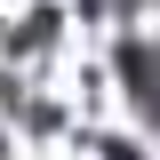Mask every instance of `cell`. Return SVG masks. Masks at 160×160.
<instances>
[{
  "instance_id": "6da1fadb",
  "label": "cell",
  "mask_w": 160,
  "mask_h": 160,
  "mask_svg": "<svg viewBox=\"0 0 160 160\" xmlns=\"http://www.w3.org/2000/svg\"><path fill=\"white\" fill-rule=\"evenodd\" d=\"M104 152H112V160H136V152H128V144H104Z\"/></svg>"
}]
</instances>
